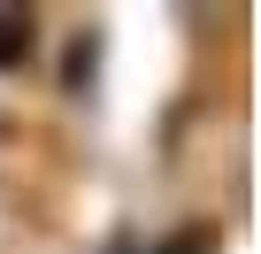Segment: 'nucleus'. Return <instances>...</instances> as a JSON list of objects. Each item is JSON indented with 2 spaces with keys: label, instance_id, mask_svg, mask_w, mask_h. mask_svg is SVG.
<instances>
[{
  "label": "nucleus",
  "instance_id": "nucleus-2",
  "mask_svg": "<svg viewBox=\"0 0 261 254\" xmlns=\"http://www.w3.org/2000/svg\"><path fill=\"white\" fill-rule=\"evenodd\" d=\"M185 254H207V231H192V239H185Z\"/></svg>",
  "mask_w": 261,
  "mask_h": 254
},
{
  "label": "nucleus",
  "instance_id": "nucleus-1",
  "mask_svg": "<svg viewBox=\"0 0 261 254\" xmlns=\"http://www.w3.org/2000/svg\"><path fill=\"white\" fill-rule=\"evenodd\" d=\"M23 47H31V16L0 0V70H8V62H23Z\"/></svg>",
  "mask_w": 261,
  "mask_h": 254
}]
</instances>
